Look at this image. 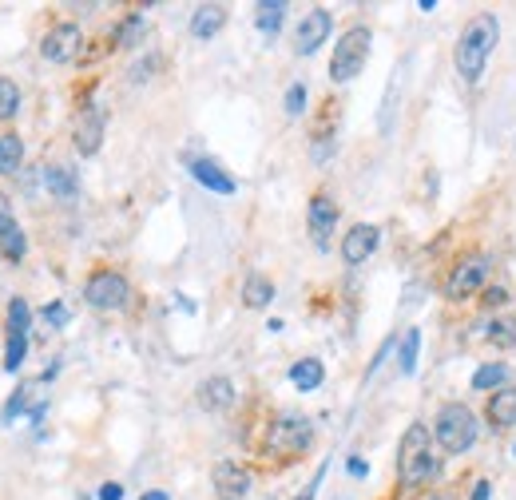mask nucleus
<instances>
[{
    "label": "nucleus",
    "mask_w": 516,
    "mask_h": 500,
    "mask_svg": "<svg viewBox=\"0 0 516 500\" xmlns=\"http://www.w3.org/2000/svg\"><path fill=\"white\" fill-rule=\"evenodd\" d=\"M84 302L91 310L119 314V310H127V302H132V282H127L124 271L99 266V271H91L88 282H84Z\"/></svg>",
    "instance_id": "0eeeda50"
},
{
    "label": "nucleus",
    "mask_w": 516,
    "mask_h": 500,
    "mask_svg": "<svg viewBox=\"0 0 516 500\" xmlns=\"http://www.w3.org/2000/svg\"><path fill=\"white\" fill-rule=\"evenodd\" d=\"M349 472H354V477H366V461H357V457H349Z\"/></svg>",
    "instance_id": "58836bf2"
},
{
    "label": "nucleus",
    "mask_w": 516,
    "mask_h": 500,
    "mask_svg": "<svg viewBox=\"0 0 516 500\" xmlns=\"http://www.w3.org/2000/svg\"><path fill=\"white\" fill-rule=\"evenodd\" d=\"M330 32H334V13H330V8H310L298 21V28H294V52L314 56L322 44L330 40Z\"/></svg>",
    "instance_id": "9d476101"
},
{
    "label": "nucleus",
    "mask_w": 516,
    "mask_h": 500,
    "mask_svg": "<svg viewBox=\"0 0 516 500\" xmlns=\"http://www.w3.org/2000/svg\"><path fill=\"white\" fill-rule=\"evenodd\" d=\"M282 16H287V0H262V4L254 8V24H258V32L274 36V32L282 28Z\"/></svg>",
    "instance_id": "bb28decb"
},
{
    "label": "nucleus",
    "mask_w": 516,
    "mask_h": 500,
    "mask_svg": "<svg viewBox=\"0 0 516 500\" xmlns=\"http://www.w3.org/2000/svg\"><path fill=\"white\" fill-rule=\"evenodd\" d=\"M322 477H326V465H322V469L314 472V480H310V485H306V488H302V493H298V496H294V500H314V496H318V485H322Z\"/></svg>",
    "instance_id": "c9c22d12"
},
{
    "label": "nucleus",
    "mask_w": 516,
    "mask_h": 500,
    "mask_svg": "<svg viewBox=\"0 0 516 500\" xmlns=\"http://www.w3.org/2000/svg\"><path fill=\"white\" fill-rule=\"evenodd\" d=\"M235 382L230 377H223V374H215V377H207V382H199V405L207 413H223V409H230L235 405Z\"/></svg>",
    "instance_id": "f3484780"
},
{
    "label": "nucleus",
    "mask_w": 516,
    "mask_h": 500,
    "mask_svg": "<svg viewBox=\"0 0 516 500\" xmlns=\"http://www.w3.org/2000/svg\"><path fill=\"white\" fill-rule=\"evenodd\" d=\"M24 354H29V333H8L4 346V374H16L24 366Z\"/></svg>",
    "instance_id": "cd10ccee"
},
{
    "label": "nucleus",
    "mask_w": 516,
    "mask_h": 500,
    "mask_svg": "<svg viewBox=\"0 0 516 500\" xmlns=\"http://www.w3.org/2000/svg\"><path fill=\"white\" fill-rule=\"evenodd\" d=\"M99 500H124V485H116V480H108V485H99Z\"/></svg>",
    "instance_id": "e433bc0d"
},
{
    "label": "nucleus",
    "mask_w": 516,
    "mask_h": 500,
    "mask_svg": "<svg viewBox=\"0 0 516 500\" xmlns=\"http://www.w3.org/2000/svg\"><path fill=\"white\" fill-rule=\"evenodd\" d=\"M24 405H29V389H21V393H16L13 401L4 405V413H0V421H4V425H13V417H21V413H24Z\"/></svg>",
    "instance_id": "2f4dec72"
},
{
    "label": "nucleus",
    "mask_w": 516,
    "mask_h": 500,
    "mask_svg": "<svg viewBox=\"0 0 516 500\" xmlns=\"http://www.w3.org/2000/svg\"><path fill=\"white\" fill-rule=\"evenodd\" d=\"M417 354H421V330L417 326H409L401 333V341H398V369L405 377L417 369Z\"/></svg>",
    "instance_id": "a878e982"
},
{
    "label": "nucleus",
    "mask_w": 516,
    "mask_h": 500,
    "mask_svg": "<svg viewBox=\"0 0 516 500\" xmlns=\"http://www.w3.org/2000/svg\"><path fill=\"white\" fill-rule=\"evenodd\" d=\"M488 488H493V485H488V480H477V485H473V493H469V500H488Z\"/></svg>",
    "instance_id": "4c0bfd02"
},
{
    "label": "nucleus",
    "mask_w": 516,
    "mask_h": 500,
    "mask_svg": "<svg viewBox=\"0 0 516 500\" xmlns=\"http://www.w3.org/2000/svg\"><path fill=\"white\" fill-rule=\"evenodd\" d=\"M223 24H227V4H199L195 13H191V36H195V40L219 36Z\"/></svg>",
    "instance_id": "a211bd4d"
},
{
    "label": "nucleus",
    "mask_w": 516,
    "mask_h": 500,
    "mask_svg": "<svg viewBox=\"0 0 516 500\" xmlns=\"http://www.w3.org/2000/svg\"><path fill=\"white\" fill-rule=\"evenodd\" d=\"M314 444V421L302 413H274L262 429L258 441V457L271 461V465H294L302 461Z\"/></svg>",
    "instance_id": "7ed1b4c3"
},
{
    "label": "nucleus",
    "mask_w": 516,
    "mask_h": 500,
    "mask_svg": "<svg viewBox=\"0 0 516 500\" xmlns=\"http://www.w3.org/2000/svg\"><path fill=\"white\" fill-rule=\"evenodd\" d=\"M16 111H21V88L0 76V119H16Z\"/></svg>",
    "instance_id": "c85d7f7f"
},
{
    "label": "nucleus",
    "mask_w": 516,
    "mask_h": 500,
    "mask_svg": "<svg viewBox=\"0 0 516 500\" xmlns=\"http://www.w3.org/2000/svg\"><path fill=\"white\" fill-rule=\"evenodd\" d=\"M306 227H310V235H314V246L326 250L330 246V235H334V227H338V199L326 187L310 194V203H306Z\"/></svg>",
    "instance_id": "9b49d317"
},
{
    "label": "nucleus",
    "mask_w": 516,
    "mask_h": 500,
    "mask_svg": "<svg viewBox=\"0 0 516 500\" xmlns=\"http://www.w3.org/2000/svg\"><path fill=\"white\" fill-rule=\"evenodd\" d=\"M493 254L481 246H469L453 258V266L445 271V282H441V294H445L449 306H465L473 302L477 294L488 290V278H493Z\"/></svg>",
    "instance_id": "20e7f679"
},
{
    "label": "nucleus",
    "mask_w": 516,
    "mask_h": 500,
    "mask_svg": "<svg viewBox=\"0 0 516 500\" xmlns=\"http://www.w3.org/2000/svg\"><path fill=\"white\" fill-rule=\"evenodd\" d=\"M433 441H437V449L445 453V457H465L469 449L477 444L481 437V421H477V413L469 409L465 401H445L437 413H433Z\"/></svg>",
    "instance_id": "39448f33"
},
{
    "label": "nucleus",
    "mask_w": 516,
    "mask_h": 500,
    "mask_svg": "<svg viewBox=\"0 0 516 500\" xmlns=\"http://www.w3.org/2000/svg\"><path fill=\"white\" fill-rule=\"evenodd\" d=\"M32 326V310L24 298H13L8 302V333H29Z\"/></svg>",
    "instance_id": "c756f323"
},
{
    "label": "nucleus",
    "mask_w": 516,
    "mask_h": 500,
    "mask_svg": "<svg viewBox=\"0 0 516 500\" xmlns=\"http://www.w3.org/2000/svg\"><path fill=\"white\" fill-rule=\"evenodd\" d=\"M140 500H171V493H163V488H151V493H143Z\"/></svg>",
    "instance_id": "ea45409f"
},
{
    "label": "nucleus",
    "mask_w": 516,
    "mask_h": 500,
    "mask_svg": "<svg viewBox=\"0 0 516 500\" xmlns=\"http://www.w3.org/2000/svg\"><path fill=\"white\" fill-rule=\"evenodd\" d=\"M377 243H382V227H374V222H354V227L342 235V263L346 266L370 263Z\"/></svg>",
    "instance_id": "ddd939ff"
},
{
    "label": "nucleus",
    "mask_w": 516,
    "mask_h": 500,
    "mask_svg": "<svg viewBox=\"0 0 516 500\" xmlns=\"http://www.w3.org/2000/svg\"><path fill=\"white\" fill-rule=\"evenodd\" d=\"M306 99H310L306 83H290L287 88V116H302V111H306Z\"/></svg>",
    "instance_id": "7c9ffc66"
},
{
    "label": "nucleus",
    "mask_w": 516,
    "mask_h": 500,
    "mask_svg": "<svg viewBox=\"0 0 516 500\" xmlns=\"http://www.w3.org/2000/svg\"><path fill=\"white\" fill-rule=\"evenodd\" d=\"M187 167H191V179H195L199 187H207V191H215V194H235V191H238V183L223 171V163H219V159H207V155H191Z\"/></svg>",
    "instance_id": "dca6fc26"
},
{
    "label": "nucleus",
    "mask_w": 516,
    "mask_h": 500,
    "mask_svg": "<svg viewBox=\"0 0 516 500\" xmlns=\"http://www.w3.org/2000/svg\"><path fill=\"white\" fill-rule=\"evenodd\" d=\"M374 48V32L370 24H349L342 36H338L334 52H330V80L334 83H349L354 76H362L366 60H370Z\"/></svg>",
    "instance_id": "423d86ee"
},
{
    "label": "nucleus",
    "mask_w": 516,
    "mask_h": 500,
    "mask_svg": "<svg viewBox=\"0 0 516 500\" xmlns=\"http://www.w3.org/2000/svg\"><path fill=\"white\" fill-rule=\"evenodd\" d=\"M290 382L298 393H314V389L326 382V366H322L318 358H302V361H294L290 366Z\"/></svg>",
    "instance_id": "aec40b11"
},
{
    "label": "nucleus",
    "mask_w": 516,
    "mask_h": 500,
    "mask_svg": "<svg viewBox=\"0 0 516 500\" xmlns=\"http://www.w3.org/2000/svg\"><path fill=\"white\" fill-rule=\"evenodd\" d=\"M485 341L493 349H516V314H496L485 330Z\"/></svg>",
    "instance_id": "5701e85b"
},
{
    "label": "nucleus",
    "mask_w": 516,
    "mask_h": 500,
    "mask_svg": "<svg viewBox=\"0 0 516 500\" xmlns=\"http://www.w3.org/2000/svg\"><path fill=\"white\" fill-rule=\"evenodd\" d=\"M504 302H509V290H504V286H488V290L481 294L485 310H496V306H504Z\"/></svg>",
    "instance_id": "72a5a7b5"
},
{
    "label": "nucleus",
    "mask_w": 516,
    "mask_h": 500,
    "mask_svg": "<svg viewBox=\"0 0 516 500\" xmlns=\"http://www.w3.org/2000/svg\"><path fill=\"white\" fill-rule=\"evenodd\" d=\"M44 187H48L52 199L72 203V199H76V191H80V179H76V171H72V167L52 163V167H44Z\"/></svg>",
    "instance_id": "6ab92c4d"
},
{
    "label": "nucleus",
    "mask_w": 516,
    "mask_h": 500,
    "mask_svg": "<svg viewBox=\"0 0 516 500\" xmlns=\"http://www.w3.org/2000/svg\"><path fill=\"white\" fill-rule=\"evenodd\" d=\"M441 477V457L433 453V429L426 421H413L398 441V480L405 493H426Z\"/></svg>",
    "instance_id": "f03ea898"
},
{
    "label": "nucleus",
    "mask_w": 516,
    "mask_h": 500,
    "mask_svg": "<svg viewBox=\"0 0 516 500\" xmlns=\"http://www.w3.org/2000/svg\"><path fill=\"white\" fill-rule=\"evenodd\" d=\"M481 417L493 433L516 429V385H504V389H496V393H488L481 405Z\"/></svg>",
    "instance_id": "4468645a"
},
{
    "label": "nucleus",
    "mask_w": 516,
    "mask_h": 500,
    "mask_svg": "<svg viewBox=\"0 0 516 500\" xmlns=\"http://www.w3.org/2000/svg\"><path fill=\"white\" fill-rule=\"evenodd\" d=\"M24 163V139L16 132H0V175H16Z\"/></svg>",
    "instance_id": "b1692460"
},
{
    "label": "nucleus",
    "mask_w": 516,
    "mask_h": 500,
    "mask_svg": "<svg viewBox=\"0 0 516 500\" xmlns=\"http://www.w3.org/2000/svg\"><path fill=\"white\" fill-rule=\"evenodd\" d=\"M274 302V282L266 274H246L243 278V306L246 310H266Z\"/></svg>",
    "instance_id": "4be33fe9"
},
{
    "label": "nucleus",
    "mask_w": 516,
    "mask_h": 500,
    "mask_svg": "<svg viewBox=\"0 0 516 500\" xmlns=\"http://www.w3.org/2000/svg\"><path fill=\"white\" fill-rule=\"evenodd\" d=\"M44 322H48V326H56V330L68 326V310H64V302H48V306H44Z\"/></svg>",
    "instance_id": "473e14b6"
},
{
    "label": "nucleus",
    "mask_w": 516,
    "mask_h": 500,
    "mask_svg": "<svg viewBox=\"0 0 516 500\" xmlns=\"http://www.w3.org/2000/svg\"><path fill=\"white\" fill-rule=\"evenodd\" d=\"M104 132H108V116L99 104H84L76 111V124H72V143H76V151L84 155H96L99 143H104Z\"/></svg>",
    "instance_id": "1a4fd4ad"
},
{
    "label": "nucleus",
    "mask_w": 516,
    "mask_h": 500,
    "mask_svg": "<svg viewBox=\"0 0 516 500\" xmlns=\"http://www.w3.org/2000/svg\"><path fill=\"white\" fill-rule=\"evenodd\" d=\"M155 68H159V56H147L143 64H135V68H132V80H140V83H143V80H151V72H155Z\"/></svg>",
    "instance_id": "f704fd0d"
},
{
    "label": "nucleus",
    "mask_w": 516,
    "mask_h": 500,
    "mask_svg": "<svg viewBox=\"0 0 516 500\" xmlns=\"http://www.w3.org/2000/svg\"><path fill=\"white\" fill-rule=\"evenodd\" d=\"M143 28H147L143 13H127L124 21L116 24V32H112V44H116V48H135V44H140V36H143Z\"/></svg>",
    "instance_id": "393cba45"
},
{
    "label": "nucleus",
    "mask_w": 516,
    "mask_h": 500,
    "mask_svg": "<svg viewBox=\"0 0 516 500\" xmlns=\"http://www.w3.org/2000/svg\"><path fill=\"white\" fill-rule=\"evenodd\" d=\"M251 469L243 465V461H219L215 469H211V488H215L219 500H246L251 496Z\"/></svg>",
    "instance_id": "f8f14e48"
},
{
    "label": "nucleus",
    "mask_w": 516,
    "mask_h": 500,
    "mask_svg": "<svg viewBox=\"0 0 516 500\" xmlns=\"http://www.w3.org/2000/svg\"><path fill=\"white\" fill-rule=\"evenodd\" d=\"M469 385H473V393H485V397L496 393V389H504L509 385V361H485Z\"/></svg>",
    "instance_id": "412c9836"
},
{
    "label": "nucleus",
    "mask_w": 516,
    "mask_h": 500,
    "mask_svg": "<svg viewBox=\"0 0 516 500\" xmlns=\"http://www.w3.org/2000/svg\"><path fill=\"white\" fill-rule=\"evenodd\" d=\"M496 44H501V21H496V13H477L469 16V24L460 28L457 44H453V68L460 83H469V88H477L488 68V60H493Z\"/></svg>",
    "instance_id": "f257e3e1"
},
{
    "label": "nucleus",
    "mask_w": 516,
    "mask_h": 500,
    "mask_svg": "<svg viewBox=\"0 0 516 500\" xmlns=\"http://www.w3.org/2000/svg\"><path fill=\"white\" fill-rule=\"evenodd\" d=\"M0 254H4L8 263H21V258L29 254V238H24L21 222H16V215H13L8 194H0Z\"/></svg>",
    "instance_id": "2eb2a0df"
},
{
    "label": "nucleus",
    "mask_w": 516,
    "mask_h": 500,
    "mask_svg": "<svg viewBox=\"0 0 516 500\" xmlns=\"http://www.w3.org/2000/svg\"><path fill=\"white\" fill-rule=\"evenodd\" d=\"M80 52H84V32H80V24H72V21L52 24L40 40V56L48 64H68V60H76Z\"/></svg>",
    "instance_id": "6e6552de"
}]
</instances>
